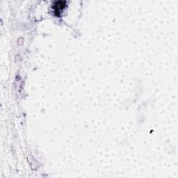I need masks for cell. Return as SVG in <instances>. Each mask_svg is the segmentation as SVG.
Segmentation results:
<instances>
[{"label": "cell", "mask_w": 178, "mask_h": 178, "mask_svg": "<svg viewBox=\"0 0 178 178\" xmlns=\"http://www.w3.org/2000/svg\"><path fill=\"white\" fill-rule=\"evenodd\" d=\"M65 6V1H56L53 4V8L55 12H59L61 10L63 9Z\"/></svg>", "instance_id": "6da1fadb"}]
</instances>
